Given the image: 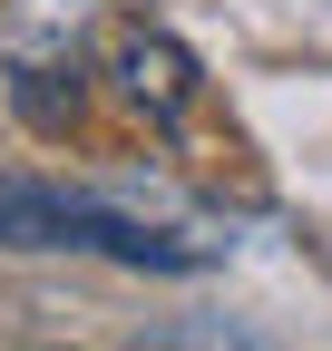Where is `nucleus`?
I'll return each instance as SVG.
<instances>
[{"mask_svg":"<svg viewBox=\"0 0 332 351\" xmlns=\"http://www.w3.org/2000/svg\"><path fill=\"white\" fill-rule=\"evenodd\" d=\"M0 254H69V186L0 166Z\"/></svg>","mask_w":332,"mask_h":351,"instance_id":"2","label":"nucleus"},{"mask_svg":"<svg viewBox=\"0 0 332 351\" xmlns=\"http://www.w3.org/2000/svg\"><path fill=\"white\" fill-rule=\"evenodd\" d=\"M108 78H117V98H128L147 127H176V117L195 108V59H186L166 29H137V39H117Z\"/></svg>","mask_w":332,"mask_h":351,"instance_id":"1","label":"nucleus"}]
</instances>
